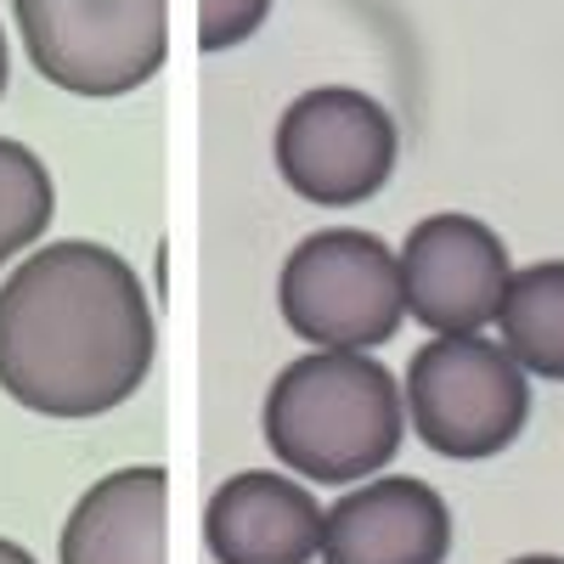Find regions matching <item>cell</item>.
Instances as JSON below:
<instances>
[{
    "label": "cell",
    "mask_w": 564,
    "mask_h": 564,
    "mask_svg": "<svg viewBox=\"0 0 564 564\" xmlns=\"http://www.w3.org/2000/svg\"><path fill=\"white\" fill-rule=\"evenodd\" d=\"M141 276L108 243H45L0 282V390L40 417H102L153 372Z\"/></svg>",
    "instance_id": "obj_1"
},
{
    "label": "cell",
    "mask_w": 564,
    "mask_h": 564,
    "mask_svg": "<svg viewBox=\"0 0 564 564\" xmlns=\"http://www.w3.org/2000/svg\"><path fill=\"white\" fill-rule=\"evenodd\" d=\"M260 435L289 475L350 486L395 463L406 441V390L367 350H311L276 372Z\"/></svg>",
    "instance_id": "obj_2"
},
{
    "label": "cell",
    "mask_w": 564,
    "mask_h": 564,
    "mask_svg": "<svg viewBox=\"0 0 564 564\" xmlns=\"http://www.w3.org/2000/svg\"><path fill=\"white\" fill-rule=\"evenodd\" d=\"M401 390L412 435L452 463L508 452L531 417V372L486 334H435L417 345Z\"/></svg>",
    "instance_id": "obj_3"
},
{
    "label": "cell",
    "mask_w": 564,
    "mask_h": 564,
    "mask_svg": "<svg viewBox=\"0 0 564 564\" xmlns=\"http://www.w3.org/2000/svg\"><path fill=\"white\" fill-rule=\"evenodd\" d=\"M276 305L311 350H379L406 322L401 254L356 226L316 231L282 260Z\"/></svg>",
    "instance_id": "obj_4"
},
{
    "label": "cell",
    "mask_w": 564,
    "mask_h": 564,
    "mask_svg": "<svg viewBox=\"0 0 564 564\" xmlns=\"http://www.w3.org/2000/svg\"><path fill=\"white\" fill-rule=\"evenodd\" d=\"M40 79L68 97H130L164 68L170 0H12Z\"/></svg>",
    "instance_id": "obj_5"
},
{
    "label": "cell",
    "mask_w": 564,
    "mask_h": 564,
    "mask_svg": "<svg viewBox=\"0 0 564 564\" xmlns=\"http://www.w3.org/2000/svg\"><path fill=\"white\" fill-rule=\"evenodd\" d=\"M401 130L379 97L356 85H316L276 119V170L316 209H356L395 175Z\"/></svg>",
    "instance_id": "obj_6"
},
{
    "label": "cell",
    "mask_w": 564,
    "mask_h": 564,
    "mask_svg": "<svg viewBox=\"0 0 564 564\" xmlns=\"http://www.w3.org/2000/svg\"><path fill=\"white\" fill-rule=\"evenodd\" d=\"M401 289L406 316L430 334H480L508 294V243L480 215H430L406 231Z\"/></svg>",
    "instance_id": "obj_7"
},
{
    "label": "cell",
    "mask_w": 564,
    "mask_h": 564,
    "mask_svg": "<svg viewBox=\"0 0 564 564\" xmlns=\"http://www.w3.org/2000/svg\"><path fill=\"white\" fill-rule=\"evenodd\" d=\"M452 508L412 475H372L322 520V564H446Z\"/></svg>",
    "instance_id": "obj_8"
},
{
    "label": "cell",
    "mask_w": 564,
    "mask_h": 564,
    "mask_svg": "<svg viewBox=\"0 0 564 564\" xmlns=\"http://www.w3.org/2000/svg\"><path fill=\"white\" fill-rule=\"evenodd\" d=\"M322 520L305 480L243 468L204 508V542L215 564H311L322 553Z\"/></svg>",
    "instance_id": "obj_9"
},
{
    "label": "cell",
    "mask_w": 564,
    "mask_h": 564,
    "mask_svg": "<svg viewBox=\"0 0 564 564\" xmlns=\"http://www.w3.org/2000/svg\"><path fill=\"white\" fill-rule=\"evenodd\" d=\"M170 475L159 463L113 468L90 486L57 542L63 564H170Z\"/></svg>",
    "instance_id": "obj_10"
},
{
    "label": "cell",
    "mask_w": 564,
    "mask_h": 564,
    "mask_svg": "<svg viewBox=\"0 0 564 564\" xmlns=\"http://www.w3.org/2000/svg\"><path fill=\"white\" fill-rule=\"evenodd\" d=\"M497 334L531 379L564 384V260H536L508 276Z\"/></svg>",
    "instance_id": "obj_11"
},
{
    "label": "cell",
    "mask_w": 564,
    "mask_h": 564,
    "mask_svg": "<svg viewBox=\"0 0 564 564\" xmlns=\"http://www.w3.org/2000/svg\"><path fill=\"white\" fill-rule=\"evenodd\" d=\"M57 215V186L40 153L0 135V265L34 249Z\"/></svg>",
    "instance_id": "obj_12"
},
{
    "label": "cell",
    "mask_w": 564,
    "mask_h": 564,
    "mask_svg": "<svg viewBox=\"0 0 564 564\" xmlns=\"http://www.w3.org/2000/svg\"><path fill=\"white\" fill-rule=\"evenodd\" d=\"M276 0H198V45L215 57V52H231L265 29Z\"/></svg>",
    "instance_id": "obj_13"
},
{
    "label": "cell",
    "mask_w": 564,
    "mask_h": 564,
    "mask_svg": "<svg viewBox=\"0 0 564 564\" xmlns=\"http://www.w3.org/2000/svg\"><path fill=\"white\" fill-rule=\"evenodd\" d=\"M0 564H34V553H29V547H18V542H7V536H0Z\"/></svg>",
    "instance_id": "obj_14"
},
{
    "label": "cell",
    "mask_w": 564,
    "mask_h": 564,
    "mask_svg": "<svg viewBox=\"0 0 564 564\" xmlns=\"http://www.w3.org/2000/svg\"><path fill=\"white\" fill-rule=\"evenodd\" d=\"M7 79H12V52H7V29H0V97H7Z\"/></svg>",
    "instance_id": "obj_15"
},
{
    "label": "cell",
    "mask_w": 564,
    "mask_h": 564,
    "mask_svg": "<svg viewBox=\"0 0 564 564\" xmlns=\"http://www.w3.org/2000/svg\"><path fill=\"white\" fill-rule=\"evenodd\" d=\"M508 564H564L558 553H525V558H508Z\"/></svg>",
    "instance_id": "obj_16"
}]
</instances>
